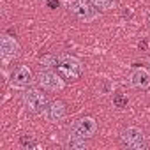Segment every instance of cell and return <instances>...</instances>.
Returning <instances> with one entry per match:
<instances>
[{"label":"cell","instance_id":"obj_1","mask_svg":"<svg viewBox=\"0 0 150 150\" xmlns=\"http://www.w3.org/2000/svg\"><path fill=\"white\" fill-rule=\"evenodd\" d=\"M65 7H67L69 13H72L83 23H90V21L99 18L97 7L90 0H65Z\"/></svg>","mask_w":150,"mask_h":150},{"label":"cell","instance_id":"obj_2","mask_svg":"<svg viewBox=\"0 0 150 150\" xmlns=\"http://www.w3.org/2000/svg\"><path fill=\"white\" fill-rule=\"evenodd\" d=\"M120 139H122V143L127 148H132V150H146L148 148L146 136L138 127H127V129H124L122 134H120Z\"/></svg>","mask_w":150,"mask_h":150},{"label":"cell","instance_id":"obj_3","mask_svg":"<svg viewBox=\"0 0 150 150\" xmlns=\"http://www.w3.org/2000/svg\"><path fill=\"white\" fill-rule=\"evenodd\" d=\"M23 104L28 111L32 113H42L46 108H48V97L46 94H42L41 90L37 88H30L23 94Z\"/></svg>","mask_w":150,"mask_h":150},{"label":"cell","instance_id":"obj_4","mask_svg":"<svg viewBox=\"0 0 150 150\" xmlns=\"http://www.w3.org/2000/svg\"><path fill=\"white\" fill-rule=\"evenodd\" d=\"M58 72L64 80H78L81 76V62L74 57H62L58 62Z\"/></svg>","mask_w":150,"mask_h":150},{"label":"cell","instance_id":"obj_5","mask_svg":"<svg viewBox=\"0 0 150 150\" xmlns=\"http://www.w3.org/2000/svg\"><path fill=\"white\" fill-rule=\"evenodd\" d=\"M96 132H97V124H96V120L92 117H83V118L76 120V122L71 125V134L81 136L85 139L92 138Z\"/></svg>","mask_w":150,"mask_h":150},{"label":"cell","instance_id":"obj_6","mask_svg":"<svg viewBox=\"0 0 150 150\" xmlns=\"http://www.w3.org/2000/svg\"><path fill=\"white\" fill-rule=\"evenodd\" d=\"M37 81L48 92H60L64 88V80L53 71H41L37 76Z\"/></svg>","mask_w":150,"mask_h":150},{"label":"cell","instance_id":"obj_7","mask_svg":"<svg viewBox=\"0 0 150 150\" xmlns=\"http://www.w3.org/2000/svg\"><path fill=\"white\" fill-rule=\"evenodd\" d=\"M20 55V44L14 37L11 35H2L0 39V57H2L4 64H9Z\"/></svg>","mask_w":150,"mask_h":150},{"label":"cell","instance_id":"obj_8","mask_svg":"<svg viewBox=\"0 0 150 150\" xmlns=\"http://www.w3.org/2000/svg\"><path fill=\"white\" fill-rule=\"evenodd\" d=\"M34 76H32V71L27 67V65H20L14 69V72L11 74V87L14 88H27L30 83H32Z\"/></svg>","mask_w":150,"mask_h":150},{"label":"cell","instance_id":"obj_9","mask_svg":"<svg viewBox=\"0 0 150 150\" xmlns=\"http://www.w3.org/2000/svg\"><path fill=\"white\" fill-rule=\"evenodd\" d=\"M129 85L134 88H141L146 90L150 87V72L143 67H136L131 74H129Z\"/></svg>","mask_w":150,"mask_h":150},{"label":"cell","instance_id":"obj_10","mask_svg":"<svg viewBox=\"0 0 150 150\" xmlns=\"http://www.w3.org/2000/svg\"><path fill=\"white\" fill-rule=\"evenodd\" d=\"M65 113H67V110H65V104L62 103V101H53V103H50L48 104V108L44 110V117H46V120L48 122H62L64 118H65Z\"/></svg>","mask_w":150,"mask_h":150},{"label":"cell","instance_id":"obj_11","mask_svg":"<svg viewBox=\"0 0 150 150\" xmlns=\"http://www.w3.org/2000/svg\"><path fill=\"white\" fill-rule=\"evenodd\" d=\"M67 148H71V150H85L87 148V139L81 138V136H76V134H71L69 139H67Z\"/></svg>","mask_w":150,"mask_h":150},{"label":"cell","instance_id":"obj_12","mask_svg":"<svg viewBox=\"0 0 150 150\" xmlns=\"http://www.w3.org/2000/svg\"><path fill=\"white\" fill-rule=\"evenodd\" d=\"M58 62H60V58L57 55H53V53H46V55L41 57V65L42 67H48V69L58 67Z\"/></svg>","mask_w":150,"mask_h":150},{"label":"cell","instance_id":"obj_13","mask_svg":"<svg viewBox=\"0 0 150 150\" xmlns=\"http://www.w3.org/2000/svg\"><path fill=\"white\" fill-rule=\"evenodd\" d=\"M90 2L97 9H103V11H111L117 7V0H90Z\"/></svg>","mask_w":150,"mask_h":150},{"label":"cell","instance_id":"obj_14","mask_svg":"<svg viewBox=\"0 0 150 150\" xmlns=\"http://www.w3.org/2000/svg\"><path fill=\"white\" fill-rule=\"evenodd\" d=\"M127 97L124 96V94H115L113 96V106L115 108H118V110H124V108H127Z\"/></svg>","mask_w":150,"mask_h":150},{"label":"cell","instance_id":"obj_15","mask_svg":"<svg viewBox=\"0 0 150 150\" xmlns=\"http://www.w3.org/2000/svg\"><path fill=\"white\" fill-rule=\"evenodd\" d=\"M20 143H21L23 146H28V148H39V145L32 139V136H21Z\"/></svg>","mask_w":150,"mask_h":150},{"label":"cell","instance_id":"obj_16","mask_svg":"<svg viewBox=\"0 0 150 150\" xmlns=\"http://www.w3.org/2000/svg\"><path fill=\"white\" fill-rule=\"evenodd\" d=\"M60 6V0H48V7L50 9H58Z\"/></svg>","mask_w":150,"mask_h":150},{"label":"cell","instance_id":"obj_17","mask_svg":"<svg viewBox=\"0 0 150 150\" xmlns=\"http://www.w3.org/2000/svg\"><path fill=\"white\" fill-rule=\"evenodd\" d=\"M110 88H111V85H110L108 81H104V87H103V92H104V94H108V92H110Z\"/></svg>","mask_w":150,"mask_h":150},{"label":"cell","instance_id":"obj_18","mask_svg":"<svg viewBox=\"0 0 150 150\" xmlns=\"http://www.w3.org/2000/svg\"><path fill=\"white\" fill-rule=\"evenodd\" d=\"M146 48H148V42H146V41H141V42H139V50H143V51H145Z\"/></svg>","mask_w":150,"mask_h":150},{"label":"cell","instance_id":"obj_19","mask_svg":"<svg viewBox=\"0 0 150 150\" xmlns=\"http://www.w3.org/2000/svg\"><path fill=\"white\" fill-rule=\"evenodd\" d=\"M148 64H150V58H148Z\"/></svg>","mask_w":150,"mask_h":150}]
</instances>
